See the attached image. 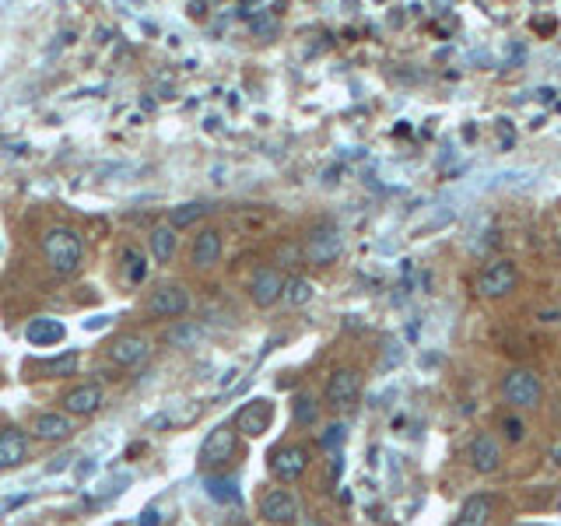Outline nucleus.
Returning <instances> with one entry per match:
<instances>
[{
	"label": "nucleus",
	"mask_w": 561,
	"mask_h": 526,
	"mask_svg": "<svg viewBox=\"0 0 561 526\" xmlns=\"http://www.w3.org/2000/svg\"><path fill=\"white\" fill-rule=\"evenodd\" d=\"M42 253H46L50 270H57V274H74V270L81 267V260H85V239L74 229H67V225H57V229L46 231Z\"/></svg>",
	"instance_id": "f257e3e1"
},
{
	"label": "nucleus",
	"mask_w": 561,
	"mask_h": 526,
	"mask_svg": "<svg viewBox=\"0 0 561 526\" xmlns=\"http://www.w3.org/2000/svg\"><path fill=\"white\" fill-rule=\"evenodd\" d=\"M502 394H505V400H509L512 407L527 411V407H537V404H540L544 386H540V376H537V372H529V368H512V372H505V379H502Z\"/></svg>",
	"instance_id": "f03ea898"
},
{
	"label": "nucleus",
	"mask_w": 561,
	"mask_h": 526,
	"mask_svg": "<svg viewBox=\"0 0 561 526\" xmlns=\"http://www.w3.org/2000/svg\"><path fill=\"white\" fill-rule=\"evenodd\" d=\"M516 285H520V270H516V263L495 260L481 270V277H477V295L502 298V295H509V292H516Z\"/></svg>",
	"instance_id": "7ed1b4c3"
},
{
	"label": "nucleus",
	"mask_w": 561,
	"mask_h": 526,
	"mask_svg": "<svg viewBox=\"0 0 561 526\" xmlns=\"http://www.w3.org/2000/svg\"><path fill=\"white\" fill-rule=\"evenodd\" d=\"M235 449H239V431L235 425H218L200 446V463L204 467H225L229 460H235Z\"/></svg>",
	"instance_id": "20e7f679"
},
{
	"label": "nucleus",
	"mask_w": 561,
	"mask_h": 526,
	"mask_svg": "<svg viewBox=\"0 0 561 526\" xmlns=\"http://www.w3.org/2000/svg\"><path fill=\"white\" fill-rule=\"evenodd\" d=\"M267 467H270V474H274L277 481H298V477L309 470V449H305V446H295V442L277 446V449L267 457Z\"/></svg>",
	"instance_id": "39448f33"
},
{
	"label": "nucleus",
	"mask_w": 561,
	"mask_h": 526,
	"mask_svg": "<svg viewBox=\"0 0 561 526\" xmlns=\"http://www.w3.org/2000/svg\"><path fill=\"white\" fill-rule=\"evenodd\" d=\"M190 292L186 288H179V285H166V288H158L155 295L148 298V313L151 316H158V320H179V316H186L190 313Z\"/></svg>",
	"instance_id": "423d86ee"
},
{
	"label": "nucleus",
	"mask_w": 561,
	"mask_h": 526,
	"mask_svg": "<svg viewBox=\"0 0 561 526\" xmlns=\"http://www.w3.org/2000/svg\"><path fill=\"white\" fill-rule=\"evenodd\" d=\"M285 295V274L277 270V267H260L257 274H253V281H249V298H253V305L257 309H270V305H277Z\"/></svg>",
	"instance_id": "0eeeda50"
},
{
	"label": "nucleus",
	"mask_w": 561,
	"mask_h": 526,
	"mask_svg": "<svg viewBox=\"0 0 561 526\" xmlns=\"http://www.w3.org/2000/svg\"><path fill=\"white\" fill-rule=\"evenodd\" d=\"M270 422H274V404L270 400H249L235 414V431L257 439V435H264L267 428H270Z\"/></svg>",
	"instance_id": "6e6552de"
},
{
	"label": "nucleus",
	"mask_w": 561,
	"mask_h": 526,
	"mask_svg": "<svg viewBox=\"0 0 561 526\" xmlns=\"http://www.w3.org/2000/svg\"><path fill=\"white\" fill-rule=\"evenodd\" d=\"M260 516H264L267 523H292L298 516V502L292 492H285V488H270V492L260 494Z\"/></svg>",
	"instance_id": "1a4fd4ad"
},
{
	"label": "nucleus",
	"mask_w": 561,
	"mask_h": 526,
	"mask_svg": "<svg viewBox=\"0 0 561 526\" xmlns=\"http://www.w3.org/2000/svg\"><path fill=\"white\" fill-rule=\"evenodd\" d=\"M340 253H344V235L337 229H316L305 242V257L312 263H320V267L333 263Z\"/></svg>",
	"instance_id": "9d476101"
},
{
	"label": "nucleus",
	"mask_w": 561,
	"mask_h": 526,
	"mask_svg": "<svg viewBox=\"0 0 561 526\" xmlns=\"http://www.w3.org/2000/svg\"><path fill=\"white\" fill-rule=\"evenodd\" d=\"M358 390H362L358 372L355 368H337L330 379H327V404L330 407H351Z\"/></svg>",
	"instance_id": "9b49d317"
},
{
	"label": "nucleus",
	"mask_w": 561,
	"mask_h": 526,
	"mask_svg": "<svg viewBox=\"0 0 561 526\" xmlns=\"http://www.w3.org/2000/svg\"><path fill=\"white\" fill-rule=\"evenodd\" d=\"M470 467L477 474H495L498 467H502V446H498L495 435L481 431V435L470 439Z\"/></svg>",
	"instance_id": "f8f14e48"
},
{
	"label": "nucleus",
	"mask_w": 561,
	"mask_h": 526,
	"mask_svg": "<svg viewBox=\"0 0 561 526\" xmlns=\"http://www.w3.org/2000/svg\"><path fill=\"white\" fill-rule=\"evenodd\" d=\"M102 404H105V394H102L99 383H81L64 396L67 414H74V418H92Z\"/></svg>",
	"instance_id": "ddd939ff"
},
{
	"label": "nucleus",
	"mask_w": 561,
	"mask_h": 526,
	"mask_svg": "<svg viewBox=\"0 0 561 526\" xmlns=\"http://www.w3.org/2000/svg\"><path fill=\"white\" fill-rule=\"evenodd\" d=\"M148 355H151V344L144 337H137V333H123V337H116L109 344V358L116 365H123V368H137Z\"/></svg>",
	"instance_id": "4468645a"
},
{
	"label": "nucleus",
	"mask_w": 561,
	"mask_h": 526,
	"mask_svg": "<svg viewBox=\"0 0 561 526\" xmlns=\"http://www.w3.org/2000/svg\"><path fill=\"white\" fill-rule=\"evenodd\" d=\"M495 516V498L492 494H470L460 505L453 526H488Z\"/></svg>",
	"instance_id": "2eb2a0df"
},
{
	"label": "nucleus",
	"mask_w": 561,
	"mask_h": 526,
	"mask_svg": "<svg viewBox=\"0 0 561 526\" xmlns=\"http://www.w3.org/2000/svg\"><path fill=\"white\" fill-rule=\"evenodd\" d=\"M29 457V435L22 428H0V470L18 467Z\"/></svg>",
	"instance_id": "dca6fc26"
},
{
	"label": "nucleus",
	"mask_w": 561,
	"mask_h": 526,
	"mask_svg": "<svg viewBox=\"0 0 561 526\" xmlns=\"http://www.w3.org/2000/svg\"><path fill=\"white\" fill-rule=\"evenodd\" d=\"M70 431H74V422L67 414H57V411H46L32 422V435L42 442H64Z\"/></svg>",
	"instance_id": "f3484780"
},
{
	"label": "nucleus",
	"mask_w": 561,
	"mask_h": 526,
	"mask_svg": "<svg viewBox=\"0 0 561 526\" xmlns=\"http://www.w3.org/2000/svg\"><path fill=\"white\" fill-rule=\"evenodd\" d=\"M222 260V231L218 229H204L194 239V267L197 270H207Z\"/></svg>",
	"instance_id": "a211bd4d"
},
{
	"label": "nucleus",
	"mask_w": 561,
	"mask_h": 526,
	"mask_svg": "<svg viewBox=\"0 0 561 526\" xmlns=\"http://www.w3.org/2000/svg\"><path fill=\"white\" fill-rule=\"evenodd\" d=\"M25 337L32 340L35 348H50V344H60V340H64L67 330H64V323H60V320H53V316H39V320L29 323Z\"/></svg>",
	"instance_id": "6ab92c4d"
},
{
	"label": "nucleus",
	"mask_w": 561,
	"mask_h": 526,
	"mask_svg": "<svg viewBox=\"0 0 561 526\" xmlns=\"http://www.w3.org/2000/svg\"><path fill=\"white\" fill-rule=\"evenodd\" d=\"M148 249H151V257L158 263H168L172 253H176V229H172V225L151 229V235H148Z\"/></svg>",
	"instance_id": "aec40b11"
},
{
	"label": "nucleus",
	"mask_w": 561,
	"mask_h": 526,
	"mask_svg": "<svg viewBox=\"0 0 561 526\" xmlns=\"http://www.w3.org/2000/svg\"><path fill=\"white\" fill-rule=\"evenodd\" d=\"M312 295H316V288H312V281H305V277H292V281H285V302L288 305H309L312 302Z\"/></svg>",
	"instance_id": "412c9836"
},
{
	"label": "nucleus",
	"mask_w": 561,
	"mask_h": 526,
	"mask_svg": "<svg viewBox=\"0 0 561 526\" xmlns=\"http://www.w3.org/2000/svg\"><path fill=\"white\" fill-rule=\"evenodd\" d=\"M204 214H207V204H179V207H172L168 225H172V229H190Z\"/></svg>",
	"instance_id": "4be33fe9"
},
{
	"label": "nucleus",
	"mask_w": 561,
	"mask_h": 526,
	"mask_svg": "<svg viewBox=\"0 0 561 526\" xmlns=\"http://www.w3.org/2000/svg\"><path fill=\"white\" fill-rule=\"evenodd\" d=\"M77 351H67V355H60V358H50V362L42 365V372L50 376V379H67V376H74L77 372Z\"/></svg>",
	"instance_id": "5701e85b"
},
{
	"label": "nucleus",
	"mask_w": 561,
	"mask_h": 526,
	"mask_svg": "<svg viewBox=\"0 0 561 526\" xmlns=\"http://www.w3.org/2000/svg\"><path fill=\"white\" fill-rule=\"evenodd\" d=\"M207 494H211L214 502H239L235 477H207Z\"/></svg>",
	"instance_id": "b1692460"
},
{
	"label": "nucleus",
	"mask_w": 561,
	"mask_h": 526,
	"mask_svg": "<svg viewBox=\"0 0 561 526\" xmlns=\"http://www.w3.org/2000/svg\"><path fill=\"white\" fill-rule=\"evenodd\" d=\"M123 274H127V281H131V285H140V281H144V274H148V263H144V253H140V249H127V253H123Z\"/></svg>",
	"instance_id": "393cba45"
},
{
	"label": "nucleus",
	"mask_w": 561,
	"mask_h": 526,
	"mask_svg": "<svg viewBox=\"0 0 561 526\" xmlns=\"http://www.w3.org/2000/svg\"><path fill=\"white\" fill-rule=\"evenodd\" d=\"M316 414H320L316 400H312L309 394H298V400H295V422L298 425H312V422H316Z\"/></svg>",
	"instance_id": "a878e982"
},
{
	"label": "nucleus",
	"mask_w": 561,
	"mask_h": 526,
	"mask_svg": "<svg viewBox=\"0 0 561 526\" xmlns=\"http://www.w3.org/2000/svg\"><path fill=\"white\" fill-rule=\"evenodd\" d=\"M502 428H505V439H509V442H523V439H527V425H523L520 418H505Z\"/></svg>",
	"instance_id": "bb28decb"
},
{
	"label": "nucleus",
	"mask_w": 561,
	"mask_h": 526,
	"mask_svg": "<svg viewBox=\"0 0 561 526\" xmlns=\"http://www.w3.org/2000/svg\"><path fill=\"white\" fill-rule=\"evenodd\" d=\"M197 337V330L194 327H176L172 333H168V344H190Z\"/></svg>",
	"instance_id": "cd10ccee"
},
{
	"label": "nucleus",
	"mask_w": 561,
	"mask_h": 526,
	"mask_svg": "<svg viewBox=\"0 0 561 526\" xmlns=\"http://www.w3.org/2000/svg\"><path fill=\"white\" fill-rule=\"evenodd\" d=\"M158 523H162V512H158V509H144L140 526H158Z\"/></svg>",
	"instance_id": "c85d7f7f"
},
{
	"label": "nucleus",
	"mask_w": 561,
	"mask_h": 526,
	"mask_svg": "<svg viewBox=\"0 0 561 526\" xmlns=\"http://www.w3.org/2000/svg\"><path fill=\"white\" fill-rule=\"evenodd\" d=\"M344 439V425H333L330 435H323V446H333V442H340Z\"/></svg>",
	"instance_id": "c756f323"
},
{
	"label": "nucleus",
	"mask_w": 561,
	"mask_h": 526,
	"mask_svg": "<svg viewBox=\"0 0 561 526\" xmlns=\"http://www.w3.org/2000/svg\"><path fill=\"white\" fill-rule=\"evenodd\" d=\"M551 463H555V467H561V442H555V446H551Z\"/></svg>",
	"instance_id": "7c9ffc66"
},
{
	"label": "nucleus",
	"mask_w": 561,
	"mask_h": 526,
	"mask_svg": "<svg viewBox=\"0 0 561 526\" xmlns=\"http://www.w3.org/2000/svg\"><path fill=\"white\" fill-rule=\"evenodd\" d=\"M558 246H561V239H558Z\"/></svg>",
	"instance_id": "2f4dec72"
}]
</instances>
